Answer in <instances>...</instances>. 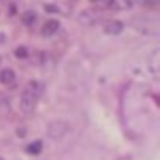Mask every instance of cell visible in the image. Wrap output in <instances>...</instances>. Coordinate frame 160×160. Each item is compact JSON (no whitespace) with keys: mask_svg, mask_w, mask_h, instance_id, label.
Returning <instances> with one entry per match:
<instances>
[{"mask_svg":"<svg viewBox=\"0 0 160 160\" xmlns=\"http://www.w3.org/2000/svg\"><path fill=\"white\" fill-rule=\"evenodd\" d=\"M13 82H15V71H13V69L0 71V83L8 85V83H13Z\"/></svg>","mask_w":160,"mask_h":160,"instance_id":"cell-7","label":"cell"},{"mask_svg":"<svg viewBox=\"0 0 160 160\" xmlns=\"http://www.w3.org/2000/svg\"><path fill=\"white\" fill-rule=\"evenodd\" d=\"M104 7L109 10H127L131 7L130 0H104Z\"/></svg>","mask_w":160,"mask_h":160,"instance_id":"cell-4","label":"cell"},{"mask_svg":"<svg viewBox=\"0 0 160 160\" xmlns=\"http://www.w3.org/2000/svg\"><path fill=\"white\" fill-rule=\"evenodd\" d=\"M15 55H16V58H19V59H26L29 56V51H28V48L26 47H18L16 50H15Z\"/></svg>","mask_w":160,"mask_h":160,"instance_id":"cell-10","label":"cell"},{"mask_svg":"<svg viewBox=\"0 0 160 160\" xmlns=\"http://www.w3.org/2000/svg\"><path fill=\"white\" fill-rule=\"evenodd\" d=\"M123 29V24L120 22V21H109L108 24L104 26V32L106 34H112V35H117L120 34Z\"/></svg>","mask_w":160,"mask_h":160,"instance_id":"cell-6","label":"cell"},{"mask_svg":"<svg viewBox=\"0 0 160 160\" xmlns=\"http://www.w3.org/2000/svg\"><path fill=\"white\" fill-rule=\"evenodd\" d=\"M58 29H59V21L58 19H48L42 26V34L43 35H53L55 32H58Z\"/></svg>","mask_w":160,"mask_h":160,"instance_id":"cell-5","label":"cell"},{"mask_svg":"<svg viewBox=\"0 0 160 160\" xmlns=\"http://www.w3.org/2000/svg\"><path fill=\"white\" fill-rule=\"evenodd\" d=\"M43 93V83L38 80H31L22 90V95L19 99V108L24 114H29L35 109V106Z\"/></svg>","mask_w":160,"mask_h":160,"instance_id":"cell-1","label":"cell"},{"mask_svg":"<svg viewBox=\"0 0 160 160\" xmlns=\"http://www.w3.org/2000/svg\"><path fill=\"white\" fill-rule=\"evenodd\" d=\"M45 10L50 11V13H58L59 11V8H56L55 5H45Z\"/></svg>","mask_w":160,"mask_h":160,"instance_id":"cell-12","label":"cell"},{"mask_svg":"<svg viewBox=\"0 0 160 160\" xmlns=\"http://www.w3.org/2000/svg\"><path fill=\"white\" fill-rule=\"evenodd\" d=\"M0 160H2V158H0Z\"/></svg>","mask_w":160,"mask_h":160,"instance_id":"cell-13","label":"cell"},{"mask_svg":"<svg viewBox=\"0 0 160 160\" xmlns=\"http://www.w3.org/2000/svg\"><path fill=\"white\" fill-rule=\"evenodd\" d=\"M21 21H22V24H26V26H32V24L37 21V13L32 11V10L24 11L22 15H21Z\"/></svg>","mask_w":160,"mask_h":160,"instance_id":"cell-8","label":"cell"},{"mask_svg":"<svg viewBox=\"0 0 160 160\" xmlns=\"http://www.w3.org/2000/svg\"><path fill=\"white\" fill-rule=\"evenodd\" d=\"M68 125H66L64 122H53L51 125H50V128H48V133H50V136L51 138H59V136H62L66 131H68Z\"/></svg>","mask_w":160,"mask_h":160,"instance_id":"cell-3","label":"cell"},{"mask_svg":"<svg viewBox=\"0 0 160 160\" xmlns=\"http://www.w3.org/2000/svg\"><path fill=\"white\" fill-rule=\"evenodd\" d=\"M101 19H102V13L96 11V10L83 11V13H80V16H78L80 24H83V26H93V24L99 22Z\"/></svg>","mask_w":160,"mask_h":160,"instance_id":"cell-2","label":"cell"},{"mask_svg":"<svg viewBox=\"0 0 160 160\" xmlns=\"http://www.w3.org/2000/svg\"><path fill=\"white\" fill-rule=\"evenodd\" d=\"M138 2H139L141 5H146V7H152V5L157 3V0H138Z\"/></svg>","mask_w":160,"mask_h":160,"instance_id":"cell-11","label":"cell"},{"mask_svg":"<svg viewBox=\"0 0 160 160\" xmlns=\"http://www.w3.org/2000/svg\"><path fill=\"white\" fill-rule=\"evenodd\" d=\"M42 148H43L42 141H34V142H31V144L28 146V152L32 154V155H37V154L42 152Z\"/></svg>","mask_w":160,"mask_h":160,"instance_id":"cell-9","label":"cell"}]
</instances>
